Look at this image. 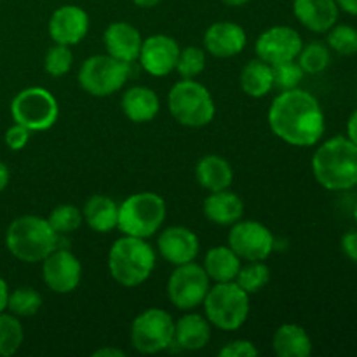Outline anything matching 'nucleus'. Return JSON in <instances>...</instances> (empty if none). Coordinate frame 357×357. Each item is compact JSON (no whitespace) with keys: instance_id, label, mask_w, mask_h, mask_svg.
I'll use <instances>...</instances> for the list:
<instances>
[{"instance_id":"4468645a","label":"nucleus","mask_w":357,"mask_h":357,"mask_svg":"<svg viewBox=\"0 0 357 357\" xmlns=\"http://www.w3.org/2000/svg\"><path fill=\"white\" fill-rule=\"evenodd\" d=\"M42 261H44L42 265L44 282L51 291L65 295L79 286L80 278H82V267L75 255L70 253L68 250L56 248Z\"/></svg>"},{"instance_id":"4be33fe9","label":"nucleus","mask_w":357,"mask_h":357,"mask_svg":"<svg viewBox=\"0 0 357 357\" xmlns=\"http://www.w3.org/2000/svg\"><path fill=\"white\" fill-rule=\"evenodd\" d=\"M204 215L216 225H234L243 218L244 204L234 192H211V195L204 201Z\"/></svg>"},{"instance_id":"f257e3e1","label":"nucleus","mask_w":357,"mask_h":357,"mask_svg":"<svg viewBox=\"0 0 357 357\" xmlns=\"http://www.w3.org/2000/svg\"><path fill=\"white\" fill-rule=\"evenodd\" d=\"M268 126L278 138L293 146L316 145L326 129L317 98L298 87L275 96L268 110Z\"/></svg>"},{"instance_id":"423d86ee","label":"nucleus","mask_w":357,"mask_h":357,"mask_svg":"<svg viewBox=\"0 0 357 357\" xmlns=\"http://www.w3.org/2000/svg\"><path fill=\"white\" fill-rule=\"evenodd\" d=\"M206 319L223 331L239 330L250 314L248 293L236 281L216 282L204 298Z\"/></svg>"},{"instance_id":"ea45409f","label":"nucleus","mask_w":357,"mask_h":357,"mask_svg":"<svg viewBox=\"0 0 357 357\" xmlns=\"http://www.w3.org/2000/svg\"><path fill=\"white\" fill-rule=\"evenodd\" d=\"M342 250H344L345 257L349 260L357 264V229L349 230L344 237H342Z\"/></svg>"},{"instance_id":"2eb2a0df","label":"nucleus","mask_w":357,"mask_h":357,"mask_svg":"<svg viewBox=\"0 0 357 357\" xmlns=\"http://www.w3.org/2000/svg\"><path fill=\"white\" fill-rule=\"evenodd\" d=\"M180 51L181 49L178 47V42L173 37L152 35L143 40L138 59L146 73L153 77H164L174 70Z\"/></svg>"},{"instance_id":"9b49d317","label":"nucleus","mask_w":357,"mask_h":357,"mask_svg":"<svg viewBox=\"0 0 357 357\" xmlns=\"http://www.w3.org/2000/svg\"><path fill=\"white\" fill-rule=\"evenodd\" d=\"M209 291V275L204 267L188 261V264L176 265L167 282V295L171 303L180 310L195 309L204 302Z\"/></svg>"},{"instance_id":"cd10ccee","label":"nucleus","mask_w":357,"mask_h":357,"mask_svg":"<svg viewBox=\"0 0 357 357\" xmlns=\"http://www.w3.org/2000/svg\"><path fill=\"white\" fill-rule=\"evenodd\" d=\"M241 87L251 98H261L274 87L272 65L261 61L260 58L251 59L241 72Z\"/></svg>"},{"instance_id":"a19ab883","label":"nucleus","mask_w":357,"mask_h":357,"mask_svg":"<svg viewBox=\"0 0 357 357\" xmlns=\"http://www.w3.org/2000/svg\"><path fill=\"white\" fill-rule=\"evenodd\" d=\"M347 138L357 145V110L352 112L347 121Z\"/></svg>"},{"instance_id":"0eeeda50","label":"nucleus","mask_w":357,"mask_h":357,"mask_svg":"<svg viewBox=\"0 0 357 357\" xmlns=\"http://www.w3.org/2000/svg\"><path fill=\"white\" fill-rule=\"evenodd\" d=\"M167 105L171 115L187 128H202L215 119L216 108L211 93L194 79L174 84L167 96Z\"/></svg>"},{"instance_id":"f03ea898","label":"nucleus","mask_w":357,"mask_h":357,"mask_svg":"<svg viewBox=\"0 0 357 357\" xmlns=\"http://www.w3.org/2000/svg\"><path fill=\"white\" fill-rule=\"evenodd\" d=\"M312 173L326 190L357 187V145L347 136H335L314 152Z\"/></svg>"},{"instance_id":"393cba45","label":"nucleus","mask_w":357,"mask_h":357,"mask_svg":"<svg viewBox=\"0 0 357 357\" xmlns=\"http://www.w3.org/2000/svg\"><path fill=\"white\" fill-rule=\"evenodd\" d=\"M197 181L202 188L209 192L227 190L234 181V171L230 164L220 155H206L199 160Z\"/></svg>"},{"instance_id":"f704fd0d","label":"nucleus","mask_w":357,"mask_h":357,"mask_svg":"<svg viewBox=\"0 0 357 357\" xmlns=\"http://www.w3.org/2000/svg\"><path fill=\"white\" fill-rule=\"evenodd\" d=\"M206 68V52L201 47H185L180 51L174 70L181 79H194Z\"/></svg>"},{"instance_id":"412c9836","label":"nucleus","mask_w":357,"mask_h":357,"mask_svg":"<svg viewBox=\"0 0 357 357\" xmlns=\"http://www.w3.org/2000/svg\"><path fill=\"white\" fill-rule=\"evenodd\" d=\"M211 326L206 317L199 314H187L174 323V342L185 351H201L209 344Z\"/></svg>"},{"instance_id":"c85d7f7f","label":"nucleus","mask_w":357,"mask_h":357,"mask_svg":"<svg viewBox=\"0 0 357 357\" xmlns=\"http://www.w3.org/2000/svg\"><path fill=\"white\" fill-rule=\"evenodd\" d=\"M23 326L20 319L10 314L0 312V357H9L20 351L23 344Z\"/></svg>"},{"instance_id":"37998d69","label":"nucleus","mask_w":357,"mask_h":357,"mask_svg":"<svg viewBox=\"0 0 357 357\" xmlns=\"http://www.w3.org/2000/svg\"><path fill=\"white\" fill-rule=\"evenodd\" d=\"M338 7L342 10H345L347 14H352V16H357V0H337Z\"/></svg>"},{"instance_id":"b1692460","label":"nucleus","mask_w":357,"mask_h":357,"mask_svg":"<svg viewBox=\"0 0 357 357\" xmlns=\"http://www.w3.org/2000/svg\"><path fill=\"white\" fill-rule=\"evenodd\" d=\"M159 98L149 87H131L128 93L122 96V110L126 117L132 122H150L159 114Z\"/></svg>"},{"instance_id":"aec40b11","label":"nucleus","mask_w":357,"mask_h":357,"mask_svg":"<svg viewBox=\"0 0 357 357\" xmlns=\"http://www.w3.org/2000/svg\"><path fill=\"white\" fill-rule=\"evenodd\" d=\"M103 42L108 54L124 63L136 61L143 44L139 31L132 24L124 23V21H115V23H112L105 30Z\"/></svg>"},{"instance_id":"a18cd8bd","label":"nucleus","mask_w":357,"mask_h":357,"mask_svg":"<svg viewBox=\"0 0 357 357\" xmlns=\"http://www.w3.org/2000/svg\"><path fill=\"white\" fill-rule=\"evenodd\" d=\"M93 356L96 357H107V356H114V357H124V351H119V349H100V351L94 352Z\"/></svg>"},{"instance_id":"79ce46f5","label":"nucleus","mask_w":357,"mask_h":357,"mask_svg":"<svg viewBox=\"0 0 357 357\" xmlns=\"http://www.w3.org/2000/svg\"><path fill=\"white\" fill-rule=\"evenodd\" d=\"M7 300H9V288H7V282L0 278V312L7 309Z\"/></svg>"},{"instance_id":"f3484780","label":"nucleus","mask_w":357,"mask_h":357,"mask_svg":"<svg viewBox=\"0 0 357 357\" xmlns=\"http://www.w3.org/2000/svg\"><path fill=\"white\" fill-rule=\"evenodd\" d=\"M246 42L248 37L244 28L232 21L213 23L204 35L206 51L216 58H232L241 54L246 47Z\"/></svg>"},{"instance_id":"a878e982","label":"nucleus","mask_w":357,"mask_h":357,"mask_svg":"<svg viewBox=\"0 0 357 357\" xmlns=\"http://www.w3.org/2000/svg\"><path fill=\"white\" fill-rule=\"evenodd\" d=\"M82 216L94 232H110L117 227L119 206L114 199L105 197V195H93L87 199Z\"/></svg>"},{"instance_id":"72a5a7b5","label":"nucleus","mask_w":357,"mask_h":357,"mask_svg":"<svg viewBox=\"0 0 357 357\" xmlns=\"http://www.w3.org/2000/svg\"><path fill=\"white\" fill-rule=\"evenodd\" d=\"M328 45L342 56L357 54V30L351 24H333L328 30Z\"/></svg>"},{"instance_id":"dca6fc26","label":"nucleus","mask_w":357,"mask_h":357,"mask_svg":"<svg viewBox=\"0 0 357 357\" xmlns=\"http://www.w3.org/2000/svg\"><path fill=\"white\" fill-rule=\"evenodd\" d=\"M89 30V16L79 6H63L49 20V35L56 44L75 45Z\"/></svg>"},{"instance_id":"6e6552de","label":"nucleus","mask_w":357,"mask_h":357,"mask_svg":"<svg viewBox=\"0 0 357 357\" xmlns=\"http://www.w3.org/2000/svg\"><path fill=\"white\" fill-rule=\"evenodd\" d=\"M131 73V63L112 58L110 54L91 56L79 70V84L91 96H110L122 89Z\"/></svg>"},{"instance_id":"a211bd4d","label":"nucleus","mask_w":357,"mask_h":357,"mask_svg":"<svg viewBox=\"0 0 357 357\" xmlns=\"http://www.w3.org/2000/svg\"><path fill=\"white\" fill-rule=\"evenodd\" d=\"M160 255L173 265L194 261L199 255V239L187 227H169L157 241Z\"/></svg>"},{"instance_id":"6ab92c4d","label":"nucleus","mask_w":357,"mask_h":357,"mask_svg":"<svg viewBox=\"0 0 357 357\" xmlns=\"http://www.w3.org/2000/svg\"><path fill=\"white\" fill-rule=\"evenodd\" d=\"M337 0H293L295 17L314 33H326L338 21Z\"/></svg>"},{"instance_id":"9d476101","label":"nucleus","mask_w":357,"mask_h":357,"mask_svg":"<svg viewBox=\"0 0 357 357\" xmlns=\"http://www.w3.org/2000/svg\"><path fill=\"white\" fill-rule=\"evenodd\" d=\"M174 342V321L166 310L149 309L131 324V344L142 354H157Z\"/></svg>"},{"instance_id":"4c0bfd02","label":"nucleus","mask_w":357,"mask_h":357,"mask_svg":"<svg viewBox=\"0 0 357 357\" xmlns=\"http://www.w3.org/2000/svg\"><path fill=\"white\" fill-rule=\"evenodd\" d=\"M28 139H30V129L24 128V126L17 124L16 122L13 128L7 129L6 145L9 146L10 150H14V152H20V150H23L24 146H26Z\"/></svg>"},{"instance_id":"7c9ffc66","label":"nucleus","mask_w":357,"mask_h":357,"mask_svg":"<svg viewBox=\"0 0 357 357\" xmlns=\"http://www.w3.org/2000/svg\"><path fill=\"white\" fill-rule=\"evenodd\" d=\"M42 307V296L31 288H17L9 293L7 309L17 317H31Z\"/></svg>"},{"instance_id":"c9c22d12","label":"nucleus","mask_w":357,"mask_h":357,"mask_svg":"<svg viewBox=\"0 0 357 357\" xmlns=\"http://www.w3.org/2000/svg\"><path fill=\"white\" fill-rule=\"evenodd\" d=\"M272 73H274V86L279 87L281 91L295 89L303 79L302 66L295 59L272 65Z\"/></svg>"},{"instance_id":"473e14b6","label":"nucleus","mask_w":357,"mask_h":357,"mask_svg":"<svg viewBox=\"0 0 357 357\" xmlns=\"http://www.w3.org/2000/svg\"><path fill=\"white\" fill-rule=\"evenodd\" d=\"M82 213L77 206L73 204H61L54 208L49 215L47 222L51 223L52 229L56 230L58 236H65V234H72L82 225Z\"/></svg>"},{"instance_id":"f8f14e48","label":"nucleus","mask_w":357,"mask_h":357,"mask_svg":"<svg viewBox=\"0 0 357 357\" xmlns=\"http://www.w3.org/2000/svg\"><path fill=\"white\" fill-rule=\"evenodd\" d=\"M229 246L241 260L261 261L274 250V236L260 222H236L229 232Z\"/></svg>"},{"instance_id":"c03bdc74","label":"nucleus","mask_w":357,"mask_h":357,"mask_svg":"<svg viewBox=\"0 0 357 357\" xmlns=\"http://www.w3.org/2000/svg\"><path fill=\"white\" fill-rule=\"evenodd\" d=\"M9 176H10L9 167H7L3 162H0V192L6 190V187L9 185Z\"/></svg>"},{"instance_id":"09e8293b","label":"nucleus","mask_w":357,"mask_h":357,"mask_svg":"<svg viewBox=\"0 0 357 357\" xmlns=\"http://www.w3.org/2000/svg\"><path fill=\"white\" fill-rule=\"evenodd\" d=\"M354 220H356V225H357V202H356V208H354Z\"/></svg>"},{"instance_id":"1a4fd4ad","label":"nucleus","mask_w":357,"mask_h":357,"mask_svg":"<svg viewBox=\"0 0 357 357\" xmlns=\"http://www.w3.org/2000/svg\"><path fill=\"white\" fill-rule=\"evenodd\" d=\"M10 114L17 124L30 131H45L58 121L56 98L44 87H28L17 93L10 103Z\"/></svg>"},{"instance_id":"39448f33","label":"nucleus","mask_w":357,"mask_h":357,"mask_svg":"<svg viewBox=\"0 0 357 357\" xmlns=\"http://www.w3.org/2000/svg\"><path fill=\"white\" fill-rule=\"evenodd\" d=\"M166 220V202L160 195L153 192H139V194L129 195L121 206H119V222L117 227L124 236L132 237H152L159 232Z\"/></svg>"},{"instance_id":"7ed1b4c3","label":"nucleus","mask_w":357,"mask_h":357,"mask_svg":"<svg viewBox=\"0 0 357 357\" xmlns=\"http://www.w3.org/2000/svg\"><path fill=\"white\" fill-rule=\"evenodd\" d=\"M58 234L40 216H20L9 225L6 244L10 255L26 264H37L58 248Z\"/></svg>"},{"instance_id":"de8ad7c7","label":"nucleus","mask_w":357,"mask_h":357,"mask_svg":"<svg viewBox=\"0 0 357 357\" xmlns=\"http://www.w3.org/2000/svg\"><path fill=\"white\" fill-rule=\"evenodd\" d=\"M222 2L225 3V6H230V7H241V6H244V3L250 2V0H222Z\"/></svg>"},{"instance_id":"bb28decb","label":"nucleus","mask_w":357,"mask_h":357,"mask_svg":"<svg viewBox=\"0 0 357 357\" xmlns=\"http://www.w3.org/2000/svg\"><path fill=\"white\" fill-rule=\"evenodd\" d=\"M241 268V258L230 250V246L211 248L206 255L204 271L209 279L216 282L236 281Z\"/></svg>"},{"instance_id":"5701e85b","label":"nucleus","mask_w":357,"mask_h":357,"mask_svg":"<svg viewBox=\"0 0 357 357\" xmlns=\"http://www.w3.org/2000/svg\"><path fill=\"white\" fill-rule=\"evenodd\" d=\"M272 347L279 357H309L312 340L305 328L298 324H282L275 330Z\"/></svg>"},{"instance_id":"c756f323","label":"nucleus","mask_w":357,"mask_h":357,"mask_svg":"<svg viewBox=\"0 0 357 357\" xmlns=\"http://www.w3.org/2000/svg\"><path fill=\"white\" fill-rule=\"evenodd\" d=\"M330 61V49L321 42H310L305 47H302L298 54V65L302 66L303 73H312V75L324 72Z\"/></svg>"},{"instance_id":"20e7f679","label":"nucleus","mask_w":357,"mask_h":357,"mask_svg":"<svg viewBox=\"0 0 357 357\" xmlns=\"http://www.w3.org/2000/svg\"><path fill=\"white\" fill-rule=\"evenodd\" d=\"M155 251L142 237L124 236L114 243L108 253V271L119 284L135 288L152 275Z\"/></svg>"},{"instance_id":"49530a36","label":"nucleus","mask_w":357,"mask_h":357,"mask_svg":"<svg viewBox=\"0 0 357 357\" xmlns=\"http://www.w3.org/2000/svg\"><path fill=\"white\" fill-rule=\"evenodd\" d=\"M132 2L139 7H153V6H157L160 0H132Z\"/></svg>"},{"instance_id":"2f4dec72","label":"nucleus","mask_w":357,"mask_h":357,"mask_svg":"<svg viewBox=\"0 0 357 357\" xmlns=\"http://www.w3.org/2000/svg\"><path fill=\"white\" fill-rule=\"evenodd\" d=\"M268 279H271V271L267 265L261 261H250V265L239 268L236 282L248 295H251V293H258L260 289H264Z\"/></svg>"},{"instance_id":"e433bc0d","label":"nucleus","mask_w":357,"mask_h":357,"mask_svg":"<svg viewBox=\"0 0 357 357\" xmlns=\"http://www.w3.org/2000/svg\"><path fill=\"white\" fill-rule=\"evenodd\" d=\"M73 63V54L70 51V45H63V44H56L52 45L51 49L45 54V72L52 77H61L72 68Z\"/></svg>"},{"instance_id":"ddd939ff","label":"nucleus","mask_w":357,"mask_h":357,"mask_svg":"<svg viewBox=\"0 0 357 357\" xmlns=\"http://www.w3.org/2000/svg\"><path fill=\"white\" fill-rule=\"evenodd\" d=\"M302 47V37L298 31L289 26L268 28L257 38V44H255L257 56L268 65L296 59Z\"/></svg>"},{"instance_id":"58836bf2","label":"nucleus","mask_w":357,"mask_h":357,"mask_svg":"<svg viewBox=\"0 0 357 357\" xmlns=\"http://www.w3.org/2000/svg\"><path fill=\"white\" fill-rule=\"evenodd\" d=\"M220 356L222 357H255L258 356V349L248 340H236L227 344L225 347L220 351Z\"/></svg>"}]
</instances>
